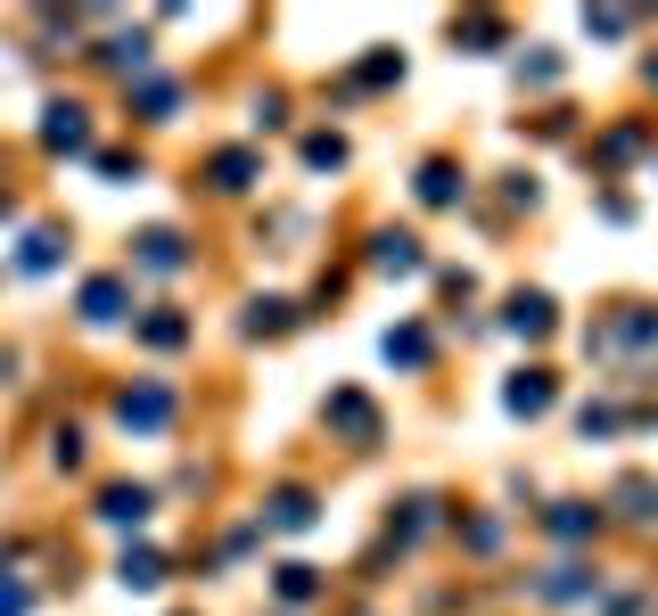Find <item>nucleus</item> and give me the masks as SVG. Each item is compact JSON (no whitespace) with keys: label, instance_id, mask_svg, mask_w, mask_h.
<instances>
[{"label":"nucleus","instance_id":"obj_1","mask_svg":"<svg viewBox=\"0 0 658 616\" xmlns=\"http://www.w3.org/2000/svg\"><path fill=\"white\" fill-rule=\"evenodd\" d=\"M165 411H174V395H165V387L124 395V428H165Z\"/></svg>","mask_w":658,"mask_h":616},{"label":"nucleus","instance_id":"obj_2","mask_svg":"<svg viewBox=\"0 0 658 616\" xmlns=\"http://www.w3.org/2000/svg\"><path fill=\"white\" fill-rule=\"evenodd\" d=\"M82 321H124V280H91L82 288Z\"/></svg>","mask_w":658,"mask_h":616},{"label":"nucleus","instance_id":"obj_3","mask_svg":"<svg viewBox=\"0 0 658 616\" xmlns=\"http://www.w3.org/2000/svg\"><path fill=\"white\" fill-rule=\"evenodd\" d=\"M41 140H50V148H82V140H91V123H82V108H50Z\"/></svg>","mask_w":658,"mask_h":616},{"label":"nucleus","instance_id":"obj_4","mask_svg":"<svg viewBox=\"0 0 658 616\" xmlns=\"http://www.w3.org/2000/svg\"><path fill=\"white\" fill-rule=\"evenodd\" d=\"M99 518H108V526H140V518H148V494H132V485H116V494L99 501Z\"/></svg>","mask_w":658,"mask_h":616},{"label":"nucleus","instance_id":"obj_5","mask_svg":"<svg viewBox=\"0 0 658 616\" xmlns=\"http://www.w3.org/2000/svg\"><path fill=\"white\" fill-rule=\"evenodd\" d=\"M140 264H148V271H174V264H181V239H174V230H148V239H140Z\"/></svg>","mask_w":658,"mask_h":616},{"label":"nucleus","instance_id":"obj_6","mask_svg":"<svg viewBox=\"0 0 658 616\" xmlns=\"http://www.w3.org/2000/svg\"><path fill=\"white\" fill-rule=\"evenodd\" d=\"M124 584H132V592L165 584V559H157V550H124Z\"/></svg>","mask_w":658,"mask_h":616},{"label":"nucleus","instance_id":"obj_7","mask_svg":"<svg viewBox=\"0 0 658 616\" xmlns=\"http://www.w3.org/2000/svg\"><path fill=\"white\" fill-rule=\"evenodd\" d=\"M272 526H288V535H296V526H313V501L305 494H281V501H272Z\"/></svg>","mask_w":658,"mask_h":616},{"label":"nucleus","instance_id":"obj_8","mask_svg":"<svg viewBox=\"0 0 658 616\" xmlns=\"http://www.w3.org/2000/svg\"><path fill=\"white\" fill-rule=\"evenodd\" d=\"M337 428H346V436H371V403H363V395H337Z\"/></svg>","mask_w":658,"mask_h":616},{"label":"nucleus","instance_id":"obj_9","mask_svg":"<svg viewBox=\"0 0 658 616\" xmlns=\"http://www.w3.org/2000/svg\"><path fill=\"white\" fill-rule=\"evenodd\" d=\"M17 264H26V271H50V264H58V239H50V230H33V239H26V255H17Z\"/></svg>","mask_w":658,"mask_h":616},{"label":"nucleus","instance_id":"obj_10","mask_svg":"<svg viewBox=\"0 0 658 616\" xmlns=\"http://www.w3.org/2000/svg\"><path fill=\"white\" fill-rule=\"evenodd\" d=\"M543 403H551V387H543V378H536V370H527V378H519V387H511V411H543Z\"/></svg>","mask_w":658,"mask_h":616},{"label":"nucleus","instance_id":"obj_11","mask_svg":"<svg viewBox=\"0 0 658 616\" xmlns=\"http://www.w3.org/2000/svg\"><path fill=\"white\" fill-rule=\"evenodd\" d=\"M379 264L387 271H420V255H412V239H379Z\"/></svg>","mask_w":658,"mask_h":616},{"label":"nucleus","instance_id":"obj_12","mask_svg":"<svg viewBox=\"0 0 658 616\" xmlns=\"http://www.w3.org/2000/svg\"><path fill=\"white\" fill-rule=\"evenodd\" d=\"M420 198L444 206V198H453V173H444V165H429V173H420Z\"/></svg>","mask_w":658,"mask_h":616},{"label":"nucleus","instance_id":"obj_13","mask_svg":"<svg viewBox=\"0 0 658 616\" xmlns=\"http://www.w3.org/2000/svg\"><path fill=\"white\" fill-rule=\"evenodd\" d=\"M247 173H256L247 157H223V165H215V181H223V189H247Z\"/></svg>","mask_w":658,"mask_h":616},{"label":"nucleus","instance_id":"obj_14","mask_svg":"<svg viewBox=\"0 0 658 616\" xmlns=\"http://www.w3.org/2000/svg\"><path fill=\"white\" fill-rule=\"evenodd\" d=\"M0 616H26V584H0Z\"/></svg>","mask_w":658,"mask_h":616},{"label":"nucleus","instance_id":"obj_15","mask_svg":"<svg viewBox=\"0 0 658 616\" xmlns=\"http://www.w3.org/2000/svg\"><path fill=\"white\" fill-rule=\"evenodd\" d=\"M0 215H9V198H0Z\"/></svg>","mask_w":658,"mask_h":616}]
</instances>
